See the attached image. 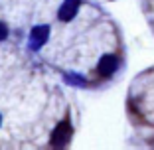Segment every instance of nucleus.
I'll return each instance as SVG.
<instances>
[{
    "instance_id": "1",
    "label": "nucleus",
    "mask_w": 154,
    "mask_h": 150,
    "mask_svg": "<svg viewBox=\"0 0 154 150\" xmlns=\"http://www.w3.org/2000/svg\"><path fill=\"white\" fill-rule=\"evenodd\" d=\"M28 51L81 89L113 85L127 67L121 30L93 0L48 2L28 26Z\"/></svg>"
}]
</instances>
